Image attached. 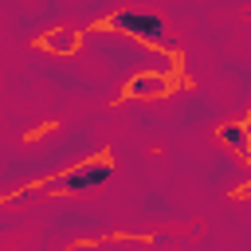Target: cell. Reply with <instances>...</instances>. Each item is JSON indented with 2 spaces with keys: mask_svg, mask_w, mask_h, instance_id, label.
I'll use <instances>...</instances> for the list:
<instances>
[{
  "mask_svg": "<svg viewBox=\"0 0 251 251\" xmlns=\"http://www.w3.org/2000/svg\"><path fill=\"white\" fill-rule=\"evenodd\" d=\"M114 27L133 31V35H141V39H161V35H165V24H161L157 16H145V12H122V16H114Z\"/></svg>",
  "mask_w": 251,
  "mask_h": 251,
  "instance_id": "obj_1",
  "label": "cell"
},
{
  "mask_svg": "<svg viewBox=\"0 0 251 251\" xmlns=\"http://www.w3.org/2000/svg\"><path fill=\"white\" fill-rule=\"evenodd\" d=\"M106 180H110V165H82V169H75V173L63 180V188L86 192V188H98V184H106Z\"/></svg>",
  "mask_w": 251,
  "mask_h": 251,
  "instance_id": "obj_2",
  "label": "cell"
},
{
  "mask_svg": "<svg viewBox=\"0 0 251 251\" xmlns=\"http://www.w3.org/2000/svg\"><path fill=\"white\" fill-rule=\"evenodd\" d=\"M161 90H165V82L153 78V75L149 78H133V86H129V94H161Z\"/></svg>",
  "mask_w": 251,
  "mask_h": 251,
  "instance_id": "obj_3",
  "label": "cell"
},
{
  "mask_svg": "<svg viewBox=\"0 0 251 251\" xmlns=\"http://www.w3.org/2000/svg\"><path fill=\"white\" fill-rule=\"evenodd\" d=\"M224 141L235 145V149H247V129H243V126H227V129H224Z\"/></svg>",
  "mask_w": 251,
  "mask_h": 251,
  "instance_id": "obj_4",
  "label": "cell"
}]
</instances>
